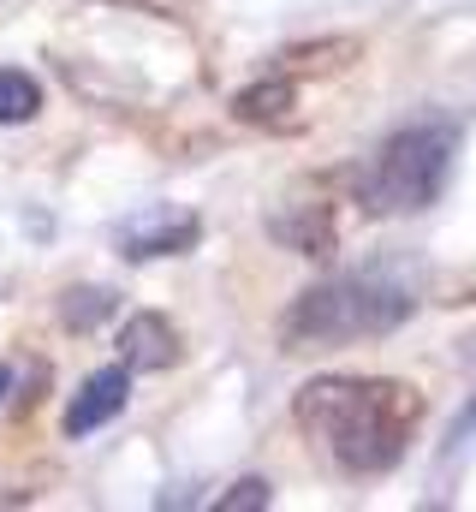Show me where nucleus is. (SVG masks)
<instances>
[{
  "label": "nucleus",
  "instance_id": "obj_1",
  "mask_svg": "<svg viewBox=\"0 0 476 512\" xmlns=\"http://www.w3.org/2000/svg\"><path fill=\"white\" fill-rule=\"evenodd\" d=\"M292 417L334 471L387 477L423 429V393L393 376H316L298 387Z\"/></svg>",
  "mask_w": 476,
  "mask_h": 512
},
{
  "label": "nucleus",
  "instance_id": "obj_2",
  "mask_svg": "<svg viewBox=\"0 0 476 512\" xmlns=\"http://www.w3.org/2000/svg\"><path fill=\"white\" fill-rule=\"evenodd\" d=\"M399 322H411V292L352 274V280L310 286L280 316V340H286V352H328V346H352V340H381Z\"/></svg>",
  "mask_w": 476,
  "mask_h": 512
},
{
  "label": "nucleus",
  "instance_id": "obj_3",
  "mask_svg": "<svg viewBox=\"0 0 476 512\" xmlns=\"http://www.w3.org/2000/svg\"><path fill=\"white\" fill-rule=\"evenodd\" d=\"M453 155H459V131L447 120H417V126L393 131L375 161L357 179V203L369 215H423L447 179H453Z\"/></svg>",
  "mask_w": 476,
  "mask_h": 512
},
{
  "label": "nucleus",
  "instance_id": "obj_4",
  "mask_svg": "<svg viewBox=\"0 0 476 512\" xmlns=\"http://www.w3.org/2000/svg\"><path fill=\"white\" fill-rule=\"evenodd\" d=\"M197 233H203V221H197L191 209H167V203H155V209H143V215H131V221L119 227V251L131 256V262L179 256V251L197 245Z\"/></svg>",
  "mask_w": 476,
  "mask_h": 512
},
{
  "label": "nucleus",
  "instance_id": "obj_5",
  "mask_svg": "<svg viewBox=\"0 0 476 512\" xmlns=\"http://www.w3.org/2000/svg\"><path fill=\"white\" fill-rule=\"evenodd\" d=\"M179 358H185V340H179V328H173L167 316L137 310V316L119 328V364H125V370H173Z\"/></svg>",
  "mask_w": 476,
  "mask_h": 512
},
{
  "label": "nucleus",
  "instance_id": "obj_6",
  "mask_svg": "<svg viewBox=\"0 0 476 512\" xmlns=\"http://www.w3.org/2000/svg\"><path fill=\"white\" fill-rule=\"evenodd\" d=\"M125 399H131V370H125V364L96 370L90 382L72 393V405H66V435H90V429H102L108 417L125 411Z\"/></svg>",
  "mask_w": 476,
  "mask_h": 512
},
{
  "label": "nucleus",
  "instance_id": "obj_7",
  "mask_svg": "<svg viewBox=\"0 0 476 512\" xmlns=\"http://www.w3.org/2000/svg\"><path fill=\"white\" fill-rule=\"evenodd\" d=\"M233 114L244 126H268V131H286L298 120V84L280 72V78H268V84H250V90H238L233 96Z\"/></svg>",
  "mask_w": 476,
  "mask_h": 512
},
{
  "label": "nucleus",
  "instance_id": "obj_8",
  "mask_svg": "<svg viewBox=\"0 0 476 512\" xmlns=\"http://www.w3.org/2000/svg\"><path fill=\"white\" fill-rule=\"evenodd\" d=\"M274 239L304 256H328L334 251V215H328V203H298V209L274 215Z\"/></svg>",
  "mask_w": 476,
  "mask_h": 512
},
{
  "label": "nucleus",
  "instance_id": "obj_9",
  "mask_svg": "<svg viewBox=\"0 0 476 512\" xmlns=\"http://www.w3.org/2000/svg\"><path fill=\"white\" fill-rule=\"evenodd\" d=\"M36 108H42L36 78H30V72L0 66V126H24V120H36Z\"/></svg>",
  "mask_w": 476,
  "mask_h": 512
},
{
  "label": "nucleus",
  "instance_id": "obj_10",
  "mask_svg": "<svg viewBox=\"0 0 476 512\" xmlns=\"http://www.w3.org/2000/svg\"><path fill=\"white\" fill-rule=\"evenodd\" d=\"M357 42H316V48H292L286 54V72H340L352 66Z\"/></svg>",
  "mask_w": 476,
  "mask_h": 512
},
{
  "label": "nucleus",
  "instance_id": "obj_11",
  "mask_svg": "<svg viewBox=\"0 0 476 512\" xmlns=\"http://www.w3.org/2000/svg\"><path fill=\"white\" fill-rule=\"evenodd\" d=\"M114 310V292H72V304H66V322L72 328H90L96 316H108Z\"/></svg>",
  "mask_w": 476,
  "mask_h": 512
},
{
  "label": "nucleus",
  "instance_id": "obj_12",
  "mask_svg": "<svg viewBox=\"0 0 476 512\" xmlns=\"http://www.w3.org/2000/svg\"><path fill=\"white\" fill-rule=\"evenodd\" d=\"M244 507H268V483L244 477V483H233V495H221V501H215V512H244Z\"/></svg>",
  "mask_w": 476,
  "mask_h": 512
},
{
  "label": "nucleus",
  "instance_id": "obj_13",
  "mask_svg": "<svg viewBox=\"0 0 476 512\" xmlns=\"http://www.w3.org/2000/svg\"><path fill=\"white\" fill-rule=\"evenodd\" d=\"M471 441H476V399L465 405V411H459V423H453V435H447V447L459 453V447H471Z\"/></svg>",
  "mask_w": 476,
  "mask_h": 512
},
{
  "label": "nucleus",
  "instance_id": "obj_14",
  "mask_svg": "<svg viewBox=\"0 0 476 512\" xmlns=\"http://www.w3.org/2000/svg\"><path fill=\"white\" fill-rule=\"evenodd\" d=\"M6 393H12V370H6V364H0V399H6Z\"/></svg>",
  "mask_w": 476,
  "mask_h": 512
}]
</instances>
